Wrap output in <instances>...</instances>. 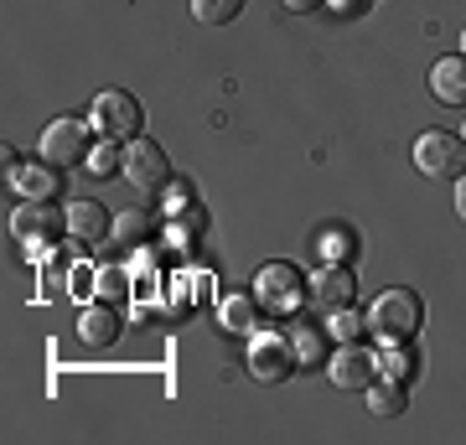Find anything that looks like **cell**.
Returning a JSON list of instances; mask_svg holds the SVG:
<instances>
[{
    "label": "cell",
    "instance_id": "603a6c76",
    "mask_svg": "<svg viewBox=\"0 0 466 445\" xmlns=\"http://www.w3.org/2000/svg\"><path fill=\"white\" fill-rule=\"evenodd\" d=\"M327 337H337V342H358V316L342 306V311H332V321H327Z\"/></svg>",
    "mask_w": 466,
    "mask_h": 445
},
{
    "label": "cell",
    "instance_id": "484cf974",
    "mask_svg": "<svg viewBox=\"0 0 466 445\" xmlns=\"http://www.w3.org/2000/svg\"><path fill=\"white\" fill-rule=\"evenodd\" d=\"M285 11H296V16H306V11H317V5H327V0H280Z\"/></svg>",
    "mask_w": 466,
    "mask_h": 445
},
{
    "label": "cell",
    "instance_id": "7402d4cb",
    "mask_svg": "<svg viewBox=\"0 0 466 445\" xmlns=\"http://www.w3.org/2000/svg\"><path fill=\"white\" fill-rule=\"evenodd\" d=\"M290 352H296L300 363H317V358H321V331H317V327H296V337H290Z\"/></svg>",
    "mask_w": 466,
    "mask_h": 445
},
{
    "label": "cell",
    "instance_id": "44dd1931",
    "mask_svg": "<svg viewBox=\"0 0 466 445\" xmlns=\"http://www.w3.org/2000/svg\"><path fill=\"white\" fill-rule=\"evenodd\" d=\"M119 166H125V150H115V140H104V146L88 150L84 171H88V177H115Z\"/></svg>",
    "mask_w": 466,
    "mask_h": 445
},
{
    "label": "cell",
    "instance_id": "ba28073f",
    "mask_svg": "<svg viewBox=\"0 0 466 445\" xmlns=\"http://www.w3.org/2000/svg\"><path fill=\"white\" fill-rule=\"evenodd\" d=\"M63 228H67V207L57 213L52 202H26V207H16V213H11V233H16L26 248L52 244V238H57Z\"/></svg>",
    "mask_w": 466,
    "mask_h": 445
},
{
    "label": "cell",
    "instance_id": "5bb4252c",
    "mask_svg": "<svg viewBox=\"0 0 466 445\" xmlns=\"http://www.w3.org/2000/svg\"><path fill=\"white\" fill-rule=\"evenodd\" d=\"M218 321L233 337H254L259 331V300H254V290H233V296L218 300Z\"/></svg>",
    "mask_w": 466,
    "mask_h": 445
},
{
    "label": "cell",
    "instance_id": "52a82bcc",
    "mask_svg": "<svg viewBox=\"0 0 466 445\" xmlns=\"http://www.w3.org/2000/svg\"><path fill=\"white\" fill-rule=\"evenodd\" d=\"M327 379H332L337 389H348V394H363L368 383L379 379V358L358 342H337L332 363H327Z\"/></svg>",
    "mask_w": 466,
    "mask_h": 445
},
{
    "label": "cell",
    "instance_id": "9c48e42d",
    "mask_svg": "<svg viewBox=\"0 0 466 445\" xmlns=\"http://www.w3.org/2000/svg\"><path fill=\"white\" fill-rule=\"evenodd\" d=\"M306 290H311V306L317 311H342V306H352V296H358V280H352L348 264H327V269H317L311 280H306Z\"/></svg>",
    "mask_w": 466,
    "mask_h": 445
},
{
    "label": "cell",
    "instance_id": "6da1fadb",
    "mask_svg": "<svg viewBox=\"0 0 466 445\" xmlns=\"http://www.w3.org/2000/svg\"><path fill=\"white\" fill-rule=\"evenodd\" d=\"M363 327L379 337V342H415V331L425 327V300L410 290V285H389L373 296Z\"/></svg>",
    "mask_w": 466,
    "mask_h": 445
},
{
    "label": "cell",
    "instance_id": "83f0119b",
    "mask_svg": "<svg viewBox=\"0 0 466 445\" xmlns=\"http://www.w3.org/2000/svg\"><path fill=\"white\" fill-rule=\"evenodd\" d=\"M461 42H466V32H461ZM461 52H466V47H461Z\"/></svg>",
    "mask_w": 466,
    "mask_h": 445
},
{
    "label": "cell",
    "instance_id": "2e32d148",
    "mask_svg": "<svg viewBox=\"0 0 466 445\" xmlns=\"http://www.w3.org/2000/svg\"><path fill=\"white\" fill-rule=\"evenodd\" d=\"M363 394H368V410L383 414V420H394V414L410 410V394H404V383H394V379H373Z\"/></svg>",
    "mask_w": 466,
    "mask_h": 445
},
{
    "label": "cell",
    "instance_id": "d4e9b609",
    "mask_svg": "<svg viewBox=\"0 0 466 445\" xmlns=\"http://www.w3.org/2000/svg\"><path fill=\"white\" fill-rule=\"evenodd\" d=\"M327 5H332L337 16H363L368 11V0H327Z\"/></svg>",
    "mask_w": 466,
    "mask_h": 445
},
{
    "label": "cell",
    "instance_id": "7c38bea8",
    "mask_svg": "<svg viewBox=\"0 0 466 445\" xmlns=\"http://www.w3.org/2000/svg\"><path fill=\"white\" fill-rule=\"evenodd\" d=\"M67 233L78 238V244H104L109 233H115V217H109V207L104 202H67Z\"/></svg>",
    "mask_w": 466,
    "mask_h": 445
},
{
    "label": "cell",
    "instance_id": "ffe728a7",
    "mask_svg": "<svg viewBox=\"0 0 466 445\" xmlns=\"http://www.w3.org/2000/svg\"><path fill=\"white\" fill-rule=\"evenodd\" d=\"M238 11H244V0H192V16L202 26H228Z\"/></svg>",
    "mask_w": 466,
    "mask_h": 445
},
{
    "label": "cell",
    "instance_id": "3957f363",
    "mask_svg": "<svg viewBox=\"0 0 466 445\" xmlns=\"http://www.w3.org/2000/svg\"><path fill=\"white\" fill-rule=\"evenodd\" d=\"M415 166L431 182H456L466 177V140L451 130H425L415 140Z\"/></svg>",
    "mask_w": 466,
    "mask_h": 445
},
{
    "label": "cell",
    "instance_id": "cb8c5ba5",
    "mask_svg": "<svg viewBox=\"0 0 466 445\" xmlns=\"http://www.w3.org/2000/svg\"><path fill=\"white\" fill-rule=\"evenodd\" d=\"M99 285H104V296H109V300H119V296H125V275H119V269H104V275H99Z\"/></svg>",
    "mask_w": 466,
    "mask_h": 445
},
{
    "label": "cell",
    "instance_id": "8fae6325",
    "mask_svg": "<svg viewBox=\"0 0 466 445\" xmlns=\"http://www.w3.org/2000/svg\"><path fill=\"white\" fill-rule=\"evenodd\" d=\"M11 187H16L21 202H52L63 192V177H57L52 161H21L16 171H11Z\"/></svg>",
    "mask_w": 466,
    "mask_h": 445
},
{
    "label": "cell",
    "instance_id": "30bf717a",
    "mask_svg": "<svg viewBox=\"0 0 466 445\" xmlns=\"http://www.w3.org/2000/svg\"><path fill=\"white\" fill-rule=\"evenodd\" d=\"M249 368L259 383H285L290 368H296L290 337H249Z\"/></svg>",
    "mask_w": 466,
    "mask_h": 445
},
{
    "label": "cell",
    "instance_id": "ac0fdd59",
    "mask_svg": "<svg viewBox=\"0 0 466 445\" xmlns=\"http://www.w3.org/2000/svg\"><path fill=\"white\" fill-rule=\"evenodd\" d=\"M150 233H156L150 213H135V207H130V213H119V217H115V233H109V238H115L119 248H140Z\"/></svg>",
    "mask_w": 466,
    "mask_h": 445
},
{
    "label": "cell",
    "instance_id": "277c9868",
    "mask_svg": "<svg viewBox=\"0 0 466 445\" xmlns=\"http://www.w3.org/2000/svg\"><path fill=\"white\" fill-rule=\"evenodd\" d=\"M300 296H311V290H306L296 264H265V269L254 275V300H259V311L290 316V311H300Z\"/></svg>",
    "mask_w": 466,
    "mask_h": 445
},
{
    "label": "cell",
    "instance_id": "7a4b0ae2",
    "mask_svg": "<svg viewBox=\"0 0 466 445\" xmlns=\"http://www.w3.org/2000/svg\"><path fill=\"white\" fill-rule=\"evenodd\" d=\"M88 125H94L104 140H135L140 125H146V109H140V99L125 94V88H104L99 99H94V109H88Z\"/></svg>",
    "mask_w": 466,
    "mask_h": 445
},
{
    "label": "cell",
    "instance_id": "4fadbf2b",
    "mask_svg": "<svg viewBox=\"0 0 466 445\" xmlns=\"http://www.w3.org/2000/svg\"><path fill=\"white\" fill-rule=\"evenodd\" d=\"M431 94L451 109H466V52H451L431 67Z\"/></svg>",
    "mask_w": 466,
    "mask_h": 445
},
{
    "label": "cell",
    "instance_id": "d6986e66",
    "mask_svg": "<svg viewBox=\"0 0 466 445\" xmlns=\"http://www.w3.org/2000/svg\"><path fill=\"white\" fill-rule=\"evenodd\" d=\"M317 248H321V259L327 264H348L352 254H358V238H352V228H327Z\"/></svg>",
    "mask_w": 466,
    "mask_h": 445
},
{
    "label": "cell",
    "instance_id": "8992f818",
    "mask_svg": "<svg viewBox=\"0 0 466 445\" xmlns=\"http://www.w3.org/2000/svg\"><path fill=\"white\" fill-rule=\"evenodd\" d=\"M119 177H125L135 192H161V187L171 182L167 150L156 146V140H146V135H135L130 146H125V166H119Z\"/></svg>",
    "mask_w": 466,
    "mask_h": 445
},
{
    "label": "cell",
    "instance_id": "5b68a950",
    "mask_svg": "<svg viewBox=\"0 0 466 445\" xmlns=\"http://www.w3.org/2000/svg\"><path fill=\"white\" fill-rule=\"evenodd\" d=\"M88 150H94V125L88 119H52L42 130V161L52 166H78L84 171Z\"/></svg>",
    "mask_w": 466,
    "mask_h": 445
},
{
    "label": "cell",
    "instance_id": "9a60e30c",
    "mask_svg": "<svg viewBox=\"0 0 466 445\" xmlns=\"http://www.w3.org/2000/svg\"><path fill=\"white\" fill-rule=\"evenodd\" d=\"M119 311L115 306H88L84 316H78V337H84V347H94V352H104V347L119 342Z\"/></svg>",
    "mask_w": 466,
    "mask_h": 445
},
{
    "label": "cell",
    "instance_id": "e0dca14e",
    "mask_svg": "<svg viewBox=\"0 0 466 445\" xmlns=\"http://www.w3.org/2000/svg\"><path fill=\"white\" fill-rule=\"evenodd\" d=\"M379 379H394V383H410V379H415V347H410V342H383V352H379Z\"/></svg>",
    "mask_w": 466,
    "mask_h": 445
},
{
    "label": "cell",
    "instance_id": "4316f807",
    "mask_svg": "<svg viewBox=\"0 0 466 445\" xmlns=\"http://www.w3.org/2000/svg\"><path fill=\"white\" fill-rule=\"evenodd\" d=\"M456 213L466 217V177H456Z\"/></svg>",
    "mask_w": 466,
    "mask_h": 445
}]
</instances>
